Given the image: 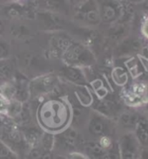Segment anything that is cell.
<instances>
[{"mask_svg": "<svg viewBox=\"0 0 148 159\" xmlns=\"http://www.w3.org/2000/svg\"><path fill=\"white\" fill-rule=\"evenodd\" d=\"M119 151L121 158L134 159L141 157L142 147L133 131L123 130L119 139Z\"/></svg>", "mask_w": 148, "mask_h": 159, "instance_id": "1", "label": "cell"}, {"mask_svg": "<svg viewBox=\"0 0 148 159\" xmlns=\"http://www.w3.org/2000/svg\"><path fill=\"white\" fill-rule=\"evenodd\" d=\"M65 58L72 65H89L93 61V55L81 46H72L65 50Z\"/></svg>", "mask_w": 148, "mask_h": 159, "instance_id": "2", "label": "cell"}, {"mask_svg": "<svg viewBox=\"0 0 148 159\" xmlns=\"http://www.w3.org/2000/svg\"><path fill=\"white\" fill-rule=\"evenodd\" d=\"M143 38L139 35L125 36L119 44L118 52L120 55H132L136 54L143 49Z\"/></svg>", "mask_w": 148, "mask_h": 159, "instance_id": "3", "label": "cell"}, {"mask_svg": "<svg viewBox=\"0 0 148 159\" xmlns=\"http://www.w3.org/2000/svg\"><path fill=\"white\" fill-rule=\"evenodd\" d=\"M79 11L83 19L89 23L96 25L101 21L99 7L96 0H85L81 4Z\"/></svg>", "mask_w": 148, "mask_h": 159, "instance_id": "4", "label": "cell"}, {"mask_svg": "<svg viewBox=\"0 0 148 159\" xmlns=\"http://www.w3.org/2000/svg\"><path fill=\"white\" fill-rule=\"evenodd\" d=\"M141 112L137 110L136 108H130L127 110H124L120 114L119 116V125L122 130L133 131L136 123L139 121Z\"/></svg>", "mask_w": 148, "mask_h": 159, "instance_id": "5", "label": "cell"}, {"mask_svg": "<svg viewBox=\"0 0 148 159\" xmlns=\"http://www.w3.org/2000/svg\"><path fill=\"white\" fill-rule=\"evenodd\" d=\"M89 132L93 136L102 137V136H108L111 130L110 125L104 117L99 116H94L91 118L89 125H88Z\"/></svg>", "mask_w": 148, "mask_h": 159, "instance_id": "6", "label": "cell"}, {"mask_svg": "<svg viewBox=\"0 0 148 159\" xmlns=\"http://www.w3.org/2000/svg\"><path fill=\"white\" fill-rule=\"evenodd\" d=\"M142 149H148V115L141 113L133 129Z\"/></svg>", "mask_w": 148, "mask_h": 159, "instance_id": "7", "label": "cell"}, {"mask_svg": "<svg viewBox=\"0 0 148 159\" xmlns=\"http://www.w3.org/2000/svg\"><path fill=\"white\" fill-rule=\"evenodd\" d=\"M64 74L67 79L73 81L75 83H79V84L85 83V78L82 74L75 68H72V67L66 68L64 71Z\"/></svg>", "mask_w": 148, "mask_h": 159, "instance_id": "8", "label": "cell"}, {"mask_svg": "<svg viewBox=\"0 0 148 159\" xmlns=\"http://www.w3.org/2000/svg\"><path fill=\"white\" fill-rule=\"evenodd\" d=\"M88 151L91 156H93L94 157H104L105 156H107V150L104 149L100 144H90L87 148Z\"/></svg>", "mask_w": 148, "mask_h": 159, "instance_id": "9", "label": "cell"}, {"mask_svg": "<svg viewBox=\"0 0 148 159\" xmlns=\"http://www.w3.org/2000/svg\"><path fill=\"white\" fill-rule=\"evenodd\" d=\"M140 36L148 40V14L144 16L140 25Z\"/></svg>", "mask_w": 148, "mask_h": 159, "instance_id": "10", "label": "cell"}, {"mask_svg": "<svg viewBox=\"0 0 148 159\" xmlns=\"http://www.w3.org/2000/svg\"><path fill=\"white\" fill-rule=\"evenodd\" d=\"M10 102L4 94L0 93V114H8Z\"/></svg>", "mask_w": 148, "mask_h": 159, "instance_id": "11", "label": "cell"}, {"mask_svg": "<svg viewBox=\"0 0 148 159\" xmlns=\"http://www.w3.org/2000/svg\"><path fill=\"white\" fill-rule=\"evenodd\" d=\"M8 139L11 141L12 143H19L21 142V136L19 131L16 129H11L8 132Z\"/></svg>", "mask_w": 148, "mask_h": 159, "instance_id": "12", "label": "cell"}, {"mask_svg": "<svg viewBox=\"0 0 148 159\" xmlns=\"http://www.w3.org/2000/svg\"><path fill=\"white\" fill-rule=\"evenodd\" d=\"M13 156L11 151L9 150V148L5 145L4 143H0V157L1 158H10V157H11Z\"/></svg>", "mask_w": 148, "mask_h": 159, "instance_id": "13", "label": "cell"}, {"mask_svg": "<svg viewBox=\"0 0 148 159\" xmlns=\"http://www.w3.org/2000/svg\"><path fill=\"white\" fill-rule=\"evenodd\" d=\"M9 55V51L4 44L0 43V59H5Z\"/></svg>", "mask_w": 148, "mask_h": 159, "instance_id": "14", "label": "cell"}, {"mask_svg": "<svg viewBox=\"0 0 148 159\" xmlns=\"http://www.w3.org/2000/svg\"><path fill=\"white\" fill-rule=\"evenodd\" d=\"M126 3H128L130 5H139V4H142L146 1H148V0H125Z\"/></svg>", "mask_w": 148, "mask_h": 159, "instance_id": "15", "label": "cell"}, {"mask_svg": "<svg viewBox=\"0 0 148 159\" xmlns=\"http://www.w3.org/2000/svg\"><path fill=\"white\" fill-rule=\"evenodd\" d=\"M3 29H4V27H3V25H2V22L0 21V33H1V32L3 31Z\"/></svg>", "mask_w": 148, "mask_h": 159, "instance_id": "16", "label": "cell"}, {"mask_svg": "<svg viewBox=\"0 0 148 159\" xmlns=\"http://www.w3.org/2000/svg\"><path fill=\"white\" fill-rule=\"evenodd\" d=\"M17 1H20V0H17Z\"/></svg>", "mask_w": 148, "mask_h": 159, "instance_id": "17", "label": "cell"}]
</instances>
